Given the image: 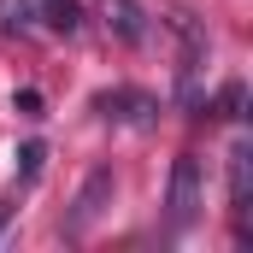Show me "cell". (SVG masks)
<instances>
[{"label": "cell", "mask_w": 253, "mask_h": 253, "mask_svg": "<svg viewBox=\"0 0 253 253\" xmlns=\"http://www.w3.org/2000/svg\"><path fill=\"white\" fill-rule=\"evenodd\" d=\"M106 194H112V171L100 165L88 183H83V194H77V212H71V230H83L88 218H100V206H106Z\"/></svg>", "instance_id": "3957f363"}, {"label": "cell", "mask_w": 253, "mask_h": 253, "mask_svg": "<svg viewBox=\"0 0 253 253\" xmlns=\"http://www.w3.org/2000/svg\"><path fill=\"white\" fill-rule=\"evenodd\" d=\"M248 189H253V147L236 141L230 147V212H236L242 230H248Z\"/></svg>", "instance_id": "7a4b0ae2"}, {"label": "cell", "mask_w": 253, "mask_h": 253, "mask_svg": "<svg viewBox=\"0 0 253 253\" xmlns=\"http://www.w3.org/2000/svg\"><path fill=\"white\" fill-rule=\"evenodd\" d=\"M218 106H224V118H242V83H224Z\"/></svg>", "instance_id": "9c48e42d"}, {"label": "cell", "mask_w": 253, "mask_h": 253, "mask_svg": "<svg viewBox=\"0 0 253 253\" xmlns=\"http://www.w3.org/2000/svg\"><path fill=\"white\" fill-rule=\"evenodd\" d=\"M18 112H24V118H42V94L24 88V94H18Z\"/></svg>", "instance_id": "30bf717a"}, {"label": "cell", "mask_w": 253, "mask_h": 253, "mask_svg": "<svg viewBox=\"0 0 253 253\" xmlns=\"http://www.w3.org/2000/svg\"><path fill=\"white\" fill-rule=\"evenodd\" d=\"M42 159H47V147H42V141H30V147L18 153V171H24V177H36V171H42Z\"/></svg>", "instance_id": "ba28073f"}, {"label": "cell", "mask_w": 253, "mask_h": 253, "mask_svg": "<svg viewBox=\"0 0 253 253\" xmlns=\"http://www.w3.org/2000/svg\"><path fill=\"white\" fill-rule=\"evenodd\" d=\"M106 24H112L124 42H141V6H135V0H106Z\"/></svg>", "instance_id": "277c9868"}, {"label": "cell", "mask_w": 253, "mask_h": 253, "mask_svg": "<svg viewBox=\"0 0 253 253\" xmlns=\"http://www.w3.org/2000/svg\"><path fill=\"white\" fill-rule=\"evenodd\" d=\"M194 218H200V159L177 153V165H171V230H189Z\"/></svg>", "instance_id": "6da1fadb"}, {"label": "cell", "mask_w": 253, "mask_h": 253, "mask_svg": "<svg viewBox=\"0 0 253 253\" xmlns=\"http://www.w3.org/2000/svg\"><path fill=\"white\" fill-rule=\"evenodd\" d=\"M0 30L12 36V30H30V6L24 0H0Z\"/></svg>", "instance_id": "52a82bcc"}, {"label": "cell", "mask_w": 253, "mask_h": 253, "mask_svg": "<svg viewBox=\"0 0 253 253\" xmlns=\"http://www.w3.org/2000/svg\"><path fill=\"white\" fill-rule=\"evenodd\" d=\"M94 106H124L112 118H129V124H147V112H153V100H141V94H100Z\"/></svg>", "instance_id": "8992f818"}, {"label": "cell", "mask_w": 253, "mask_h": 253, "mask_svg": "<svg viewBox=\"0 0 253 253\" xmlns=\"http://www.w3.org/2000/svg\"><path fill=\"white\" fill-rule=\"evenodd\" d=\"M42 12H47V24L59 36H77V24H83V6L77 0H42Z\"/></svg>", "instance_id": "5b68a950"}]
</instances>
